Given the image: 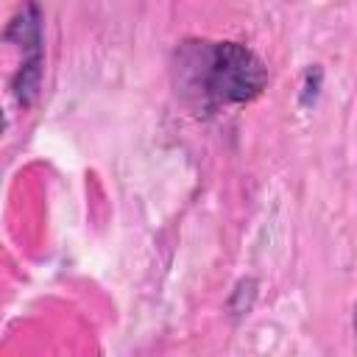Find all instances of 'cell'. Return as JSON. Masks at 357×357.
<instances>
[{
    "label": "cell",
    "instance_id": "obj_1",
    "mask_svg": "<svg viewBox=\"0 0 357 357\" xmlns=\"http://www.w3.org/2000/svg\"><path fill=\"white\" fill-rule=\"evenodd\" d=\"M201 70H190V84L209 103H245L268 81L262 61L237 42H218L195 53Z\"/></svg>",
    "mask_w": 357,
    "mask_h": 357
}]
</instances>
